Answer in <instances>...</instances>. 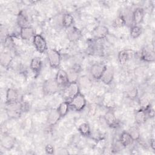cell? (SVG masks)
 <instances>
[{"mask_svg":"<svg viewBox=\"0 0 155 155\" xmlns=\"http://www.w3.org/2000/svg\"><path fill=\"white\" fill-rule=\"evenodd\" d=\"M68 102L70 107L76 111H82L87 105V100L81 91L69 100Z\"/></svg>","mask_w":155,"mask_h":155,"instance_id":"6da1fadb","label":"cell"},{"mask_svg":"<svg viewBox=\"0 0 155 155\" xmlns=\"http://www.w3.org/2000/svg\"><path fill=\"white\" fill-rule=\"evenodd\" d=\"M42 93L45 96L52 95L57 92L59 90V87L56 82L55 79L50 78L45 80L42 86Z\"/></svg>","mask_w":155,"mask_h":155,"instance_id":"7a4b0ae2","label":"cell"},{"mask_svg":"<svg viewBox=\"0 0 155 155\" xmlns=\"http://www.w3.org/2000/svg\"><path fill=\"white\" fill-rule=\"evenodd\" d=\"M6 112L7 116L10 118H18L20 116L23 111V105L19 102L6 104Z\"/></svg>","mask_w":155,"mask_h":155,"instance_id":"3957f363","label":"cell"},{"mask_svg":"<svg viewBox=\"0 0 155 155\" xmlns=\"http://www.w3.org/2000/svg\"><path fill=\"white\" fill-rule=\"evenodd\" d=\"M47 58L49 65L52 68H58L61 63V55L56 49H50L47 51Z\"/></svg>","mask_w":155,"mask_h":155,"instance_id":"277c9868","label":"cell"},{"mask_svg":"<svg viewBox=\"0 0 155 155\" xmlns=\"http://www.w3.org/2000/svg\"><path fill=\"white\" fill-rule=\"evenodd\" d=\"M33 44L36 50L40 53L47 50V44L45 39L40 34H36L33 38Z\"/></svg>","mask_w":155,"mask_h":155,"instance_id":"5b68a950","label":"cell"},{"mask_svg":"<svg viewBox=\"0 0 155 155\" xmlns=\"http://www.w3.org/2000/svg\"><path fill=\"white\" fill-rule=\"evenodd\" d=\"M54 79L59 88L64 89L70 84L67 72L62 69L58 70Z\"/></svg>","mask_w":155,"mask_h":155,"instance_id":"8992f818","label":"cell"},{"mask_svg":"<svg viewBox=\"0 0 155 155\" xmlns=\"http://www.w3.org/2000/svg\"><path fill=\"white\" fill-rule=\"evenodd\" d=\"M107 66V65L102 63L93 64L90 70V74L93 78L95 80H100Z\"/></svg>","mask_w":155,"mask_h":155,"instance_id":"52a82bcc","label":"cell"},{"mask_svg":"<svg viewBox=\"0 0 155 155\" xmlns=\"http://www.w3.org/2000/svg\"><path fill=\"white\" fill-rule=\"evenodd\" d=\"M64 90V96L68 99V101L73 98L80 91L78 82L70 83Z\"/></svg>","mask_w":155,"mask_h":155,"instance_id":"ba28073f","label":"cell"},{"mask_svg":"<svg viewBox=\"0 0 155 155\" xmlns=\"http://www.w3.org/2000/svg\"><path fill=\"white\" fill-rule=\"evenodd\" d=\"M114 77V68L111 66H107L100 80L105 85H110L113 81Z\"/></svg>","mask_w":155,"mask_h":155,"instance_id":"9c48e42d","label":"cell"},{"mask_svg":"<svg viewBox=\"0 0 155 155\" xmlns=\"http://www.w3.org/2000/svg\"><path fill=\"white\" fill-rule=\"evenodd\" d=\"M104 119L107 125L110 128H116L119 125V121L114 113L111 110H109L105 113Z\"/></svg>","mask_w":155,"mask_h":155,"instance_id":"30bf717a","label":"cell"},{"mask_svg":"<svg viewBox=\"0 0 155 155\" xmlns=\"http://www.w3.org/2000/svg\"><path fill=\"white\" fill-rule=\"evenodd\" d=\"M42 68V61L40 58L35 57L31 60L30 64V68L34 73L35 77H37L39 74Z\"/></svg>","mask_w":155,"mask_h":155,"instance_id":"8fae6325","label":"cell"},{"mask_svg":"<svg viewBox=\"0 0 155 155\" xmlns=\"http://www.w3.org/2000/svg\"><path fill=\"white\" fill-rule=\"evenodd\" d=\"M108 34V28L103 25H97L93 30V35L96 39H104L107 37Z\"/></svg>","mask_w":155,"mask_h":155,"instance_id":"7c38bea8","label":"cell"},{"mask_svg":"<svg viewBox=\"0 0 155 155\" xmlns=\"http://www.w3.org/2000/svg\"><path fill=\"white\" fill-rule=\"evenodd\" d=\"M67 29V36L70 41L76 42L82 37V33L77 27L72 26Z\"/></svg>","mask_w":155,"mask_h":155,"instance_id":"4fadbf2b","label":"cell"},{"mask_svg":"<svg viewBox=\"0 0 155 155\" xmlns=\"http://www.w3.org/2000/svg\"><path fill=\"white\" fill-rule=\"evenodd\" d=\"M5 104H12L19 102V93L13 88H9L6 91Z\"/></svg>","mask_w":155,"mask_h":155,"instance_id":"5bb4252c","label":"cell"},{"mask_svg":"<svg viewBox=\"0 0 155 155\" xmlns=\"http://www.w3.org/2000/svg\"><path fill=\"white\" fill-rule=\"evenodd\" d=\"M35 30L31 26L25 27L20 28L19 36L21 38L25 41H28L33 39L35 35Z\"/></svg>","mask_w":155,"mask_h":155,"instance_id":"9a60e30c","label":"cell"},{"mask_svg":"<svg viewBox=\"0 0 155 155\" xmlns=\"http://www.w3.org/2000/svg\"><path fill=\"white\" fill-rule=\"evenodd\" d=\"M15 138L10 135H5L1 141L2 147L7 151L11 150L15 147Z\"/></svg>","mask_w":155,"mask_h":155,"instance_id":"2e32d148","label":"cell"},{"mask_svg":"<svg viewBox=\"0 0 155 155\" xmlns=\"http://www.w3.org/2000/svg\"><path fill=\"white\" fill-rule=\"evenodd\" d=\"M145 12L143 8L141 7L136 8L133 12L132 20L134 25H139L143 20Z\"/></svg>","mask_w":155,"mask_h":155,"instance_id":"e0dca14e","label":"cell"},{"mask_svg":"<svg viewBox=\"0 0 155 155\" xmlns=\"http://www.w3.org/2000/svg\"><path fill=\"white\" fill-rule=\"evenodd\" d=\"M140 59L145 62H153L155 60L154 51L147 47L143 48L140 52Z\"/></svg>","mask_w":155,"mask_h":155,"instance_id":"ac0fdd59","label":"cell"},{"mask_svg":"<svg viewBox=\"0 0 155 155\" xmlns=\"http://www.w3.org/2000/svg\"><path fill=\"white\" fill-rule=\"evenodd\" d=\"M60 119H61V117L59 113L57 111V109H51L49 111L47 116V124L50 127L54 126L58 123V122L59 120Z\"/></svg>","mask_w":155,"mask_h":155,"instance_id":"d6986e66","label":"cell"},{"mask_svg":"<svg viewBox=\"0 0 155 155\" xmlns=\"http://www.w3.org/2000/svg\"><path fill=\"white\" fill-rule=\"evenodd\" d=\"M119 142L122 145V147L125 148L132 145L134 142V140L128 131H124L121 133L119 136Z\"/></svg>","mask_w":155,"mask_h":155,"instance_id":"ffe728a7","label":"cell"},{"mask_svg":"<svg viewBox=\"0 0 155 155\" xmlns=\"http://www.w3.org/2000/svg\"><path fill=\"white\" fill-rule=\"evenodd\" d=\"M17 24L21 28L29 26V21L27 13L24 10H21L17 16Z\"/></svg>","mask_w":155,"mask_h":155,"instance_id":"44dd1931","label":"cell"},{"mask_svg":"<svg viewBox=\"0 0 155 155\" xmlns=\"http://www.w3.org/2000/svg\"><path fill=\"white\" fill-rule=\"evenodd\" d=\"M129 50H122L118 53L117 59L120 65H124L130 59L131 53L130 54Z\"/></svg>","mask_w":155,"mask_h":155,"instance_id":"7402d4cb","label":"cell"},{"mask_svg":"<svg viewBox=\"0 0 155 155\" xmlns=\"http://www.w3.org/2000/svg\"><path fill=\"white\" fill-rule=\"evenodd\" d=\"M147 119V114L146 111L139 108L135 113L134 120L137 125H140L144 124L146 122Z\"/></svg>","mask_w":155,"mask_h":155,"instance_id":"603a6c76","label":"cell"},{"mask_svg":"<svg viewBox=\"0 0 155 155\" xmlns=\"http://www.w3.org/2000/svg\"><path fill=\"white\" fill-rule=\"evenodd\" d=\"M74 19L73 15L70 13H64L62 17L61 24L64 28H68L73 26L74 24Z\"/></svg>","mask_w":155,"mask_h":155,"instance_id":"cb8c5ba5","label":"cell"},{"mask_svg":"<svg viewBox=\"0 0 155 155\" xmlns=\"http://www.w3.org/2000/svg\"><path fill=\"white\" fill-rule=\"evenodd\" d=\"M70 108V107L68 101H65L62 102L59 105V106L58 107V108L56 109L60 115L61 118L64 117L67 114Z\"/></svg>","mask_w":155,"mask_h":155,"instance_id":"d4e9b609","label":"cell"},{"mask_svg":"<svg viewBox=\"0 0 155 155\" xmlns=\"http://www.w3.org/2000/svg\"><path fill=\"white\" fill-rule=\"evenodd\" d=\"M13 61V57L12 55L7 52H4L1 54L0 56V62L2 67L7 68L8 67Z\"/></svg>","mask_w":155,"mask_h":155,"instance_id":"484cf974","label":"cell"},{"mask_svg":"<svg viewBox=\"0 0 155 155\" xmlns=\"http://www.w3.org/2000/svg\"><path fill=\"white\" fill-rule=\"evenodd\" d=\"M79 133L84 137H89L91 135V128L88 123L84 122L80 124L78 128Z\"/></svg>","mask_w":155,"mask_h":155,"instance_id":"4316f807","label":"cell"},{"mask_svg":"<svg viewBox=\"0 0 155 155\" xmlns=\"http://www.w3.org/2000/svg\"><path fill=\"white\" fill-rule=\"evenodd\" d=\"M127 23V21L124 16L119 15L113 21L112 25L115 28H121L125 25Z\"/></svg>","mask_w":155,"mask_h":155,"instance_id":"83f0119b","label":"cell"},{"mask_svg":"<svg viewBox=\"0 0 155 155\" xmlns=\"http://www.w3.org/2000/svg\"><path fill=\"white\" fill-rule=\"evenodd\" d=\"M142 33V28L140 25H133L130 28V35L132 39H135L138 38L141 35Z\"/></svg>","mask_w":155,"mask_h":155,"instance_id":"f1b7e54d","label":"cell"},{"mask_svg":"<svg viewBox=\"0 0 155 155\" xmlns=\"http://www.w3.org/2000/svg\"><path fill=\"white\" fill-rule=\"evenodd\" d=\"M67 72L68 78L70 83L78 82L79 71H78L76 70H75L74 68L72 67L70 68Z\"/></svg>","mask_w":155,"mask_h":155,"instance_id":"f546056e","label":"cell"},{"mask_svg":"<svg viewBox=\"0 0 155 155\" xmlns=\"http://www.w3.org/2000/svg\"><path fill=\"white\" fill-rule=\"evenodd\" d=\"M129 134L131 135L132 138L133 139L134 141L135 140H139L140 138V130L137 126H133L130 127L127 131Z\"/></svg>","mask_w":155,"mask_h":155,"instance_id":"4dcf8cb0","label":"cell"},{"mask_svg":"<svg viewBox=\"0 0 155 155\" xmlns=\"http://www.w3.org/2000/svg\"><path fill=\"white\" fill-rule=\"evenodd\" d=\"M138 90L136 87H131L126 91V96L131 100L136 99L138 96Z\"/></svg>","mask_w":155,"mask_h":155,"instance_id":"1f68e13d","label":"cell"},{"mask_svg":"<svg viewBox=\"0 0 155 155\" xmlns=\"http://www.w3.org/2000/svg\"><path fill=\"white\" fill-rule=\"evenodd\" d=\"M139 104L140 108L145 111H147L151 105L150 101L147 97H142L139 101Z\"/></svg>","mask_w":155,"mask_h":155,"instance_id":"d6a6232c","label":"cell"},{"mask_svg":"<svg viewBox=\"0 0 155 155\" xmlns=\"http://www.w3.org/2000/svg\"><path fill=\"white\" fill-rule=\"evenodd\" d=\"M45 151L48 154H53L54 153V148L51 144H47L45 147Z\"/></svg>","mask_w":155,"mask_h":155,"instance_id":"836d02e7","label":"cell"},{"mask_svg":"<svg viewBox=\"0 0 155 155\" xmlns=\"http://www.w3.org/2000/svg\"><path fill=\"white\" fill-rule=\"evenodd\" d=\"M146 111H147V117H149L150 118H153L154 117V110L151 107V106Z\"/></svg>","mask_w":155,"mask_h":155,"instance_id":"e575fe53","label":"cell"},{"mask_svg":"<svg viewBox=\"0 0 155 155\" xmlns=\"http://www.w3.org/2000/svg\"><path fill=\"white\" fill-rule=\"evenodd\" d=\"M154 138H151L150 139V147L151 148V149L153 150H154Z\"/></svg>","mask_w":155,"mask_h":155,"instance_id":"d590c367","label":"cell"}]
</instances>
